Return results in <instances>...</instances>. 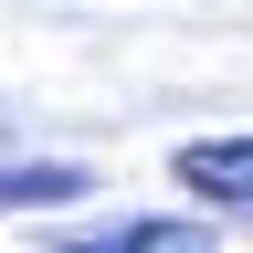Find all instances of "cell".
<instances>
[{"label": "cell", "instance_id": "cell-1", "mask_svg": "<svg viewBox=\"0 0 253 253\" xmlns=\"http://www.w3.org/2000/svg\"><path fill=\"white\" fill-rule=\"evenodd\" d=\"M179 190H201V211L253 221V137H190L179 148Z\"/></svg>", "mask_w": 253, "mask_h": 253}, {"label": "cell", "instance_id": "cell-2", "mask_svg": "<svg viewBox=\"0 0 253 253\" xmlns=\"http://www.w3.org/2000/svg\"><path fill=\"white\" fill-rule=\"evenodd\" d=\"M53 201H84V169H63V158L0 169V211H53Z\"/></svg>", "mask_w": 253, "mask_h": 253}, {"label": "cell", "instance_id": "cell-3", "mask_svg": "<svg viewBox=\"0 0 253 253\" xmlns=\"http://www.w3.org/2000/svg\"><path fill=\"white\" fill-rule=\"evenodd\" d=\"M63 253H211L190 221H126V232H95V243H63Z\"/></svg>", "mask_w": 253, "mask_h": 253}]
</instances>
